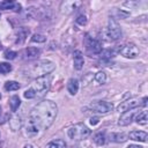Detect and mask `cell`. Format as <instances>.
Returning <instances> with one entry per match:
<instances>
[{"label": "cell", "instance_id": "obj_1", "mask_svg": "<svg viewBox=\"0 0 148 148\" xmlns=\"http://www.w3.org/2000/svg\"><path fill=\"white\" fill-rule=\"evenodd\" d=\"M58 113V106L50 99L42 101L30 112L29 119L34 121L39 130H47L54 121Z\"/></svg>", "mask_w": 148, "mask_h": 148}, {"label": "cell", "instance_id": "obj_2", "mask_svg": "<svg viewBox=\"0 0 148 148\" xmlns=\"http://www.w3.org/2000/svg\"><path fill=\"white\" fill-rule=\"evenodd\" d=\"M67 135L72 140H76V141L84 140L90 135V130L83 123H79V124H75L74 126L68 128Z\"/></svg>", "mask_w": 148, "mask_h": 148}, {"label": "cell", "instance_id": "obj_3", "mask_svg": "<svg viewBox=\"0 0 148 148\" xmlns=\"http://www.w3.org/2000/svg\"><path fill=\"white\" fill-rule=\"evenodd\" d=\"M50 86H51V79H50V76L49 75H44V76L37 77L36 81L34 82V84L30 88L34 90L36 97H42V96H44L49 91Z\"/></svg>", "mask_w": 148, "mask_h": 148}, {"label": "cell", "instance_id": "obj_4", "mask_svg": "<svg viewBox=\"0 0 148 148\" xmlns=\"http://www.w3.org/2000/svg\"><path fill=\"white\" fill-rule=\"evenodd\" d=\"M54 68H56L54 62H52V61L45 59V60H39V61H37V62L32 66L31 73H32V75L39 77V76H44V75L49 74V73L52 72Z\"/></svg>", "mask_w": 148, "mask_h": 148}, {"label": "cell", "instance_id": "obj_5", "mask_svg": "<svg viewBox=\"0 0 148 148\" xmlns=\"http://www.w3.org/2000/svg\"><path fill=\"white\" fill-rule=\"evenodd\" d=\"M147 101H148L147 97H143L142 99H139V98L127 99V101L123 102L121 104H119L118 108H117V110H118L119 112H126V111L136 109L138 106H146V105H147Z\"/></svg>", "mask_w": 148, "mask_h": 148}, {"label": "cell", "instance_id": "obj_6", "mask_svg": "<svg viewBox=\"0 0 148 148\" xmlns=\"http://www.w3.org/2000/svg\"><path fill=\"white\" fill-rule=\"evenodd\" d=\"M106 34H108V37L111 40H117V39L121 38V29H120L119 24L117 23V21L113 17L109 18V24H108Z\"/></svg>", "mask_w": 148, "mask_h": 148}, {"label": "cell", "instance_id": "obj_7", "mask_svg": "<svg viewBox=\"0 0 148 148\" xmlns=\"http://www.w3.org/2000/svg\"><path fill=\"white\" fill-rule=\"evenodd\" d=\"M84 45H86V49L89 53H92V54H98L102 52V44L98 39H95L92 37H90L89 35L86 36L84 38Z\"/></svg>", "mask_w": 148, "mask_h": 148}, {"label": "cell", "instance_id": "obj_8", "mask_svg": "<svg viewBox=\"0 0 148 148\" xmlns=\"http://www.w3.org/2000/svg\"><path fill=\"white\" fill-rule=\"evenodd\" d=\"M119 53L125 57V58H128V59H133L135 57H138L139 54V49L135 44L133 43H127L125 45H121L119 47Z\"/></svg>", "mask_w": 148, "mask_h": 148}, {"label": "cell", "instance_id": "obj_9", "mask_svg": "<svg viewBox=\"0 0 148 148\" xmlns=\"http://www.w3.org/2000/svg\"><path fill=\"white\" fill-rule=\"evenodd\" d=\"M90 108L98 113H108V112L112 111L113 105H112V103L106 102V101H96L90 104Z\"/></svg>", "mask_w": 148, "mask_h": 148}, {"label": "cell", "instance_id": "obj_10", "mask_svg": "<svg viewBox=\"0 0 148 148\" xmlns=\"http://www.w3.org/2000/svg\"><path fill=\"white\" fill-rule=\"evenodd\" d=\"M135 112L136 111H134V109L133 110H130V111H126V112H123V116L118 120V125H120V126H127V125H130L132 123V120H133V117H134Z\"/></svg>", "mask_w": 148, "mask_h": 148}, {"label": "cell", "instance_id": "obj_11", "mask_svg": "<svg viewBox=\"0 0 148 148\" xmlns=\"http://www.w3.org/2000/svg\"><path fill=\"white\" fill-rule=\"evenodd\" d=\"M39 131H40L39 127L34 121L28 119V123H27V126H25V135H28L29 138H34L39 133Z\"/></svg>", "mask_w": 148, "mask_h": 148}, {"label": "cell", "instance_id": "obj_12", "mask_svg": "<svg viewBox=\"0 0 148 148\" xmlns=\"http://www.w3.org/2000/svg\"><path fill=\"white\" fill-rule=\"evenodd\" d=\"M131 140H134V141H140V142H146L147 141V138H148V134L143 131H133L131 132L128 135H127Z\"/></svg>", "mask_w": 148, "mask_h": 148}, {"label": "cell", "instance_id": "obj_13", "mask_svg": "<svg viewBox=\"0 0 148 148\" xmlns=\"http://www.w3.org/2000/svg\"><path fill=\"white\" fill-rule=\"evenodd\" d=\"M73 64H74V68L80 71L82 67H83V64H84V59H83V56L80 51H75L74 52V56H73Z\"/></svg>", "mask_w": 148, "mask_h": 148}, {"label": "cell", "instance_id": "obj_14", "mask_svg": "<svg viewBox=\"0 0 148 148\" xmlns=\"http://www.w3.org/2000/svg\"><path fill=\"white\" fill-rule=\"evenodd\" d=\"M66 87H67V91L71 95H75L77 92V90H79V81H77V79H74V77L69 79L67 81V86Z\"/></svg>", "mask_w": 148, "mask_h": 148}, {"label": "cell", "instance_id": "obj_15", "mask_svg": "<svg viewBox=\"0 0 148 148\" xmlns=\"http://www.w3.org/2000/svg\"><path fill=\"white\" fill-rule=\"evenodd\" d=\"M24 54H25V58H28V59L37 58V57L40 54V50H39V49H37V47L30 46V47H27V49H25Z\"/></svg>", "mask_w": 148, "mask_h": 148}, {"label": "cell", "instance_id": "obj_16", "mask_svg": "<svg viewBox=\"0 0 148 148\" xmlns=\"http://www.w3.org/2000/svg\"><path fill=\"white\" fill-rule=\"evenodd\" d=\"M29 34H30V30H29V29H27V28H21V29L18 30V32H17L16 43H17V44L24 43V40L27 39V37H28Z\"/></svg>", "mask_w": 148, "mask_h": 148}, {"label": "cell", "instance_id": "obj_17", "mask_svg": "<svg viewBox=\"0 0 148 148\" xmlns=\"http://www.w3.org/2000/svg\"><path fill=\"white\" fill-rule=\"evenodd\" d=\"M135 121H136L139 125L146 126V125L148 124V112H147V111H141V112L136 116Z\"/></svg>", "mask_w": 148, "mask_h": 148}, {"label": "cell", "instance_id": "obj_18", "mask_svg": "<svg viewBox=\"0 0 148 148\" xmlns=\"http://www.w3.org/2000/svg\"><path fill=\"white\" fill-rule=\"evenodd\" d=\"M127 135L125 133H111L110 134V140L113 142H124L127 140Z\"/></svg>", "mask_w": 148, "mask_h": 148}, {"label": "cell", "instance_id": "obj_19", "mask_svg": "<svg viewBox=\"0 0 148 148\" xmlns=\"http://www.w3.org/2000/svg\"><path fill=\"white\" fill-rule=\"evenodd\" d=\"M94 80H95L96 84H104V83L106 82V73L103 72V71L97 72V73L94 75Z\"/></svg>", "mask_w": 148, "mask_h": 148}, {"label": "cell", "instance_id": "obj_20", "mask_svg": "<svg viewBox=\"0 0 148 148\" xmlns=\"http://www.w3.org/2000/svg\"><path fill=\"white\" fill-rule=\"evenodd\" d=\"M20 104H21V99H20V97H18L17 95H14V96L10 97V99H9V105H10V109H12L13 112H15V111L18 109Z\"/></svg>", "mask_w": 148, "mask_h": 148}, {"label": "cell", "instance_id": "obj_21", "mask_svg": "<svg viewBox=\"0 0 148 148\" xmlns=\"http://www.w3.org/2000/svg\"><path fill=\"white\" fill-rule=\"evenodd\" d=\"M21 124H22V121H21V117H17V116L12 117L10 120H9V125H10V127H12L13 131L18 130V128L21 127Z\"/></svg>", "mask_w": 148, "mask_h": 148}, {"label": "cell", "instance_id": "obj_22", "mask_svg": "<svg viewBox=\"0 0 148 148\" xmlns=\"http://www.w3.org/2000/svg\"><path fill=\"white\" fill-rule=\"evenodd\" d=\"M46 148H66V142L64 140H53L50 143H47Z\"/></svg>", "mask_w": 148, "mask_h": 148}, {"label": "cell", "instance_id": "obj_23", "mask_svg": "<svg viewBox=\"0 0 148 148\" xmlns=\"http://www.w3.org/2000/svg\"><path fill=\"white\" fill-rule=\"evenodd\" d=\"M20 83L18 82H16V81H7L6 83H5V89L7 90V91H14V90H17V89H20Z\"/></svg>", "mask_w": 148, "mask_h": 148}, {"label": "cell", "instance_id": "obj_24", "mask_svg": "<svg viewBox=\"0 0 148 148\" xmlns=\"http://www.w3.org/2000/svg\"><path fill=\"white\" fill-rule=\"evenodd\" d=\"M15 6H16V3L14 1H12V0H6V1L0 2V9H5V10H7V9H14Z\"/></svg>", "mask_w": 148, "mask_h": 148}, {"label": "cell", "instance_id": "obj_25", "mask_svg": "<svg viewBox=\"0 0 148 148\" xmlns=\"http://www.w3.org/2000/svg\"><path fill=\"white\" fill-rule=\"evenodd\" d=\"M94 142H95L96 145H98V146L104 145V143H105V134L102 133V132L97 133V134L94 136Z\"/></svg>", "mask_w": 148, "mask_h": 148}, {"label": "cell", "instance_id": "obj_26", "mask_svg": "<svg viewBox=\"0 0 148 148\" xmlns=\"http://www.w3.org/2000/svg\"><path fill=\"white\" fill-rule=\"evenodd\" d=\"M45 40H46V37L42 34H35L31 37V42H34V43H44Z\"/></svg>", "mask_w": 148, "mask_h": 148}, {"label": "cell", "instance_id": "obj_27", "mask_svg": "<svg viewBox=\"0 0 148 148\" xmlns=\"http://www.w3.org/2000/svg\"><path fill=\"white\" fill-rule=\"evenodd\" d=\"M12 71V66L7 62H0V74H7Z\"/></svg>", "mask_w": 148, "mask_h": 148}, {"label": "cell", "instance_id": "obj_28", "mask_svg": "<svg viewBox=\"0 0 148 148\" xmlns=\"http://www.w3.org/2000/svg\"><path fill=\"white\" fill-rule=\"evenodd\" d=\"M77 6H80V2H62V5H61V8H67V9H71V10H73V9H75Z\"/></svg>", "mask_w": 148, "mask_h": 148}, {"label": "cell", "instance_id": "obj_29", "mask_svg": "<svg viewBox=\"0 0 148 148\" xmlns=\"http://www.w3.org/2000/svg\"><path fill=\"white\" fill-rule=\"evenodd\" d=\"M5 58L6 59H8V60H12V59H15L16 58V56H17V53L15 52V51H10V50H7L6 52H5Z\"/></svg>", "mask_w": 148, "mask_h": 148}, {"label": "cell", "instance_id": "obj_30", "mask_svg": "<svg viewBox=\"0 0 148 148\" xmlns=\"http://www.w3.org/2000/svg\"><path fill=\"white\" fill-rule=\"evenodd\" d=\"M87 22H88V20H87V17H86V15H79L77 17H76V23L77 24H80V25H86L87 24Z\"/></svg>", "mask_w": 148, "mask_h": 148}, {"label": "cell", "instance_id": "obj_31", "mask_svg": "<svg viewBox=\"0 0 148 148\" xmlns=\"http://www.w3.org/2000/svg\"><path fill=\"white\" fill-rule=\"evenodd\" d=\"M24 97L28 98V99H32V98H36V95H35L34 90L31 88H29V89H27L24 91Z\"/></svg>", "mask_w": 148, "mask_h": 148}, {"label": "cell", "instance_id": "obj_32", "mask_svg": "<svg viewBox=\"0 0 148 148\" xmlns=\"http://www.w3.org/2000/svg\"><path fill=\"white\" fill-rule=\"evenodd\" d=\"M98 121H99V119H98L97 117H92V118L90 119V124H91V125H96V124H98Z\"/></svg>", "mask_w": 148, "mask_h": 148}, {"label": "cell", "instance_id": "obj_33", "mask_svg": "<svg viewBox=\"0 0 148 148\" xmlns=\"http://www.w3.org/2000/svg\"><path fill=\"white\" fill-rule=\"evenodd\" d=\"M127 148H142V147L139 146V145H130Z\"/></svg>", "mask_w": 148, "mask_h": 148}, {"label": "cell", "instance_id": "obj_34", "mask_svg": "<svg viewBox=\"0 0 148 148\" xmlns=\"http://www.w3.org/2000/svg\"><path fill=\"white\" fill-rule=\"evenodd\" d=\"M23 148H34V147H32L31 145H24V147H23Z\"/></svg>", "mask_w": 148, "mask_h": 148}, {"label": "cell", "instance_id": "obj_35", "mask_svg": "<svg viewBox=\"0 0 148 148\" xmlns=\"http://www.w3.org/2000/svg\"><path fill=\"white\" fill-rule=\"evenodd\" d=\"M0 114H1V106H0Z\"/></svg>", "mask_w": 148, "mask_h": 148}, {"label": "cell", "instance_id": "obj_36", "mask_svg": "<svg viewBox=\"0 0 148 148\" xmlns=\"http://www.w3.org/2000/svg\"><path fill=\"white\" fill-rule=\"evenodd\" d=\"M0 99H1V94H0Z\"/></svg>", "mask_w": 148, "mask_h": 148}, {"label": "cell", "instance_id": "obj_37", "mask_svg": "<svg viewBox=\"0 0 148 148\" xmlns=\"http://www.w3.org/2000/svg\"><path fill=\"white\" fill-rule=\"evenodd\" d=\"M0 139H1V133H0Z\"/></svg>", "mask_w": 148, "mask_h": 148}]
</instances>
